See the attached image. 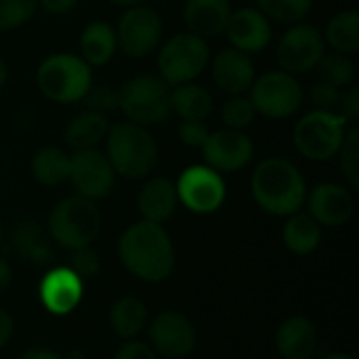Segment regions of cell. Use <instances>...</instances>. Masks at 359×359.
<instances>
[{
  "label": "cell",
  "mask_w": 359,
  "mask_h": 359,
  "mask_svg": "<svg viewBox=\"0 0 359 359\" xmlns=\"http://www.w3.org/2000/svg\"><path fill=\"white\" fill-rule=\"evenodd\" d=\"M118 257L128 273L149 284L164 282L175 269V246L168 231L143 219L124 229L118 240Z\"/></svg>",
  "instance_id": "1"
},
{
  "label": "cell",
  "mask_w": 359,
  "mask_h": 359,
  "mask_svg": "<svg viewBox=\"0 0 359 359\" xmlns=\"http://www.w3.org/2000/svg\"><path fill=\"white\" fill-rule=\"evenodd\" d=\"M250 194L263 212L271 217H290L305 206L307 183L297 164L273 156L255 166Z\"/></svg>",
  "instance_id": "2"
},
{
  "label": "cell",
  "mask_w": 359,
  "mask_h": 359,
  "mask_svg": "<svg viewBox=\"0 0 359 359\" xmlns=\"http://www.w3.org/2000/svg\"><path fill=\"white\" fill-rule=\"evenodd\" d=\"M103 151L116 177L130 181L147 179L160 162V147L156 137L149 133V128L128 120L109 124Z\"/></svg>",
  "instance_id": "3"
},
{
  "label": "cell",
  "mask_w": 359,
  "mask_h": 359,
  "mask_svg": "<svg viewBox=\"0 0 359 359\" xmlns=\"http://www.w3.org/2000/svg\"><path fill=\"white\" fill-rule=\"evenodd\" d=\"M93 84V67L74 53H53L36 67L40 95L59 105L80 103Z\"/></svg>",
  "instance_id": "4"
},
{
  "label": "cell",
  "mask_w": 359,
  "mask_h": 359,
  "mask_svg": "<svg viewBox=\"0 0 359 359\" xmlns=\"http://www.w3.org/2000/svg\"><path fill=\"white\" fill-rule=\"evenodd\" d=\"M101 210L97 202L82 196H69L57 202L48 215L46 231L55 244L67 250L90 246L101 231Z\"/></svg>",
  "instance_id": "5"
},
{
  "label": "cell",
  "mask_w": 359,
  "mask_h": 359,
  "mask_svg": "<svg viewBox=\"0 0 359 359\" xmlns=\"http://www.w3.org/2000/svg\"><path fill=\"white\" fill-rule=\"evenodd\" d=\"M118 109L124 120L145 128L164 124L170 116V86L154 74H139L118 88Z\"/></svg>",
  "instance_id": "6"
},
{
  "label": "cell",
  "mask_w": 359,
  "mask_h": 359,
  "mask_svg": "<svg viewBox=\"0 0 359 359\" xmlns=\"http://www.w3.org/2000/svg\"><path fill=\"white\" fill-rule=\"evenodd\" d=\"M210 44L191 32H179L158 46V76L168 84H185L198 80L210 63Z\"/></svg>",
  "instance_id": "7"
},
{
  "label": "cell",
  "mask_w": 359,
  "mask_h": 359,
  "mask_svg": "<svg viewBox=\"0 0 359 359\" xmlns=\"http://www.w3.org/2000/svg\"><path fill=\"white\" fill-rule=\"evenodd\" d=\"M349 126L351 124L339 111L309 109L297 120L292 143L303 158L324 162L339 154Z\"/></svg>",
  "instance_id": "8"
},
{
  "label": "cell",
  "mask_w": 359,
  "mask_h": 359,
  "mask_svg": "<svg viewBox=\"0 0 359 359\" xmlns=\"http://www.w3.org/2000/svg\"><path fill=\"white\" fill-rule=\"evenodd\" d=\"M248 97L257 109V116L267 120H288L301 109L305 88L297 76L278 67L257 76Z\"/></svg>",
  "instance_id": "9"
},
{
  "label": "cell",
  "mask_w": 359,
  "mask_h": 359,
  "mask_svg": "<svg viewBox=\"0 0 359 359\" xmlns=\"http://www.w3.org/2000/svg\"><path fill=\"white\" fill-rule=\"evenodd\" d=\"M328 50L324 34L309 21H299L286 27L276 42V61L280 69L301 76L318 67L322 55Z\"/></svg>",
  "instance_id": "10"
},
{
  "label": "cell",
  "mask_w": 359,
  "mask_h": 359,
  "mask_svg": "<svg viewBox=\"0 0 359 359\" xmlns=\"http://www.w3.org/2000/svg\"><path fill=\"white\" fill-rule=\"evenodd\" d=\"M114 29H116L118 50L124 53L128 59L149 57L154 50H158L164 38L162 17L156 8L147 4L124 8Z\"/></svg>",
  "instance_id": "11"
},
{
  "label": "cell",
  "mask_w": 359,
  "mask_h": 359,
  "mask_svg": "<svg viewBox=\"0 0 359 359\" xmlns=\"http://www.w3.org/2000/svg\"><path fill=\"white\" fill-rule=\"evenodd\" d=\"M175 189L179 204H183L187 210L196 215L217 212L227 198V185L223 175H219L206 164L187 166L179 175Z\"/></svg>",
  "instance_id": "12"
},
{
  "label": "cell",
  "mask_w": 359,
  "mask_h": 359,
  "mask_svg": "<svg viewBox=\"0 0 359 359\" xmlns=\"http://www.w3.org/2000/svg\"><path fill=\"white\" fill-rule=\"evenodd\" d=\"M67 183L74 187L76 196L99 202L114 191L116 172L103 149L99 147L80 149V151H72Z\"/></svg>",
  "instance_id": "13"
},
{
  "label": "cell",
  "mask_w": 359,
  "mask_h": 359,
  "mask_svg": "<svg viewBox=\"0 0 359 359\" xmlns=\"http://www.w3.org/2000/svg\"><path fill=\"white\" fill-rule=\"evenodd\" d=\"M200 149L204 164L219 175H233L246 168L255 158V141L246 135V130L233 128L210 130Z\"/></svg>",
  "instance_id": "14"
},
{
  "label": "cell",
  "mask_w": 359,
  "mask_h": 359,
  "mask_svg": "<svg viewBox=\"0 0 359 359\" xmlns=\"http://www.w3.org/2000/svg\"><path fill=\"white\" fill-rule=\"evenodd\" d=\"M149 347L168 359L187 358L196 349V328L181 311H162L149 324Z\"/></svg>",
  "instance_id": "15"
},
{
  "label": "cell",
  "mask_w": 359,
  "mask_h": 359,
  "mask_svg": "<svg viewBox=\"0 0 359 359\" xmlns=\"http://www.w3.org/2000/svg\"><path fill=\"white\" fill-rule=\"evenodd\" d=\"M223 34L227 36L229 46L257 55L263 53L273 40V21H269L257 6H242L231 11Z\"/></svg>",
  "instance_id": "16"
},
{
  "label": "cell",
  "mask_w": 359,
  "mask_h": 359,
  "mask_svg": "<svg viewBox=\"0 0 359 359\" xmlns=\"http://www.w3.org/2000/svg\"><path fill=\"white\" fill-rule=\"evenodd\" d=\"M309 217H313L322 227H343L351 221L355 212L353 189L341 183H320L307 191L305 200Z\"/></svg>",
  "instance_id": "17"
},
{
  "label": "cell",
  "mask_w": 359,
  "mask_h": 359,
  "mask_svg": "<svg viewBox=\"0 0 359 359\" xmlns=\"http://www.w3.org/2000/svg\"><path fill=\"white\" fill-rule=\"evenodd\" d=\"M208 67H210L212 82L227 97L246 95L257 78L252 55L242 53L233 46H225L215 57H210Z\"/></svg>",
  "instance_id": "18"
},
{
  "label": "cell",
  "mask_w": 359,
  "mask_h": 359,
  "mask_svg": "<svg viewBox=\"0 0 359 359\" xmlns=\"http://www.w3.org/2000/svg\"><path fill=\"white\" fill-rule=\"evenodd\" d=\"M40 303L53 316L72 313L84 294V280H80L69 267L50 269L38 286Z\"/></svg>",
  "instance_id": "19"
},
{
  "label": "cell",
  "mask_w": 359,
  "mask_h": 359,
  "mask_svg": "<svg viewBox=\"0 0 359 359\" xmlns=\"http://www.w3.org/2000/svg\"><path fill=\"white\" fill-rule=\"evenodd\" d=\"M179 206L175 181L168 177H149L137 194V210L143 221L164 225Z\"/></svg>",
  "instance_id": "20"
},
{
  "label": "cell",
  "mask_w": 359,
  "mask_h": 359,
  "mask_svg": "<svg viewBox=\"0 0 359 359\" xmlns=\"http://www.w3.org/2000/svg\"><path fill=\"white\" fill-rule=\"evenodd\" d=\"M231 11V0H185L183 21L187 32L210 40L225 32Z\"/></svg>",
  "instance_id": "21"
},
{
  "label": "cell",
  "mask_w": 359,
  "mask_h": 359,
  "mask_svg": "<svg viewBox=\"0 0 359 359\" xmlns=\"http://www.w3.org/2000/svg\"><path fill=\"white\" fill-rule=\"evenodd\" d=\"M276 347L284 359H311L318 349V328L309 318L292 316L276 330Z\"/></svg>",
  "instance_id": "22"
},
{
  "label": "cell",
  "mask_w": 359,
  "mask_h": 359,
  "mask_svg": "<svg viewBox=\"0 0 359 359\" xmlns=\"http://www.w3.org/2000/svg\"><path fill=\"white\" fill-rule=\"evenodd\" d=\"M80 57L90 65V67H103L107 65L114 55L118 53V40H116V29L111 23L103 19H95L84 25L80 32Z\"/></svg>",
  "instance_id": "23"
},
{
  "label": "cell",
  "mask_w": 359,
  "mask_h": 359,
  "mask_svg": "<svg viewBox=\"0 0 359 359\" xmlns=\"http://www.w3.org/2000/svg\"><path fill=\"white\" fill-rule=\"evenodd\" d=\"M109 130V120L105 114L82 109L76 116L69 118L63 130V141L72 151L90 149L97 147L101 141H105V135Z\"/></svg>",
  "instance_id": "24"
},
{
  "label": "cell",
  "mask_w": 359,
  "mask_h": 359,
  "mask_svg": "<svg viewBox=\"0 0 359 359\" xmlns=\"http://www.w3.org/2000/svg\"><path fill=\"white\" fill-rule=\"evenodd\" d=\"M72 154L57 145H44L34 151L29 160V172L42 187H59L69 179Z\"/></svg>",
  "instance_id": "25"
},
{
  "label": "cell",
  "mask_w": 359,
  "mask_h": 359,
  "mask_svg": "<svg viewBox=\"0 0 359 359\" xmlns=\"http://www.w3.org/2000/svg\"><path fill=\"white\" fill-rule=\"evenodd\" d=\"M170 109L181 120H206L215 109V97L196 80L177 84L170 86Z\"/></svg>",
  "instance_id": "26"
},
{
  "label": "cell",
  "mask_w": 359,
  "mask_h": 359,
  "mask_svg": "<svg viewBox=\"0 0 359 359\" xmlns=\"http://www.w3.org/2000/svg\"><path fill=\"white\" fill-rule=\"evenodd\" d=\"M15 250L34 265H48L53 261V240L38 221H21L13 229Z\"/></svg>",
  "instance_id": "27"
},
{
  "label": "cell",
  "mask_w": 359,
  "mask_h": 359,
  "mask_svg": "<svg viewBox=\"0 0 359 359\" xmlns=\"http://www.w3.org/2000/svg\"><path fill=\"white\" fill-rule=\"evenodd\" d=\"M286 219L288 221L282 231L284 246L297 257L313 255L322 244V225L313 217H309L307 212H301V210Z\"/></svg>",
  "instance_id": "28"
},
{
  "label": "cell",
  "mask_w": 359,
  "mask_h": 359,
  "mask_svg": "<svg viewBox=\"0 0 359 359\" xmlns=\"http://www.w3.org/2000/svg\"><path fill=\"white\" fill-rule=\"evenodd\" d=\"M322 34L330 50H337L349 57L355 55L359 50V11L343 8L334 13Z\"/></svg>",
  "instance_id": "29"
},
{
  "label": "cell",
  "mask_w": 359,
  "mask_h": 359,
  "mask_svg": "<svg viewBox=\"0 0 359 359\" xmlns=\"http://www.w3.org/2000/svg\"><path fill=\"white\" fill-rule=\"evenodd\" d=\"M147 324V307L137 297H122L109 309V326L124 341L137 339Z\"/></svg>",
  "instance_id": "30"
},
{
  "label": "cell",
  "mask_w": 359,
  "mask_h": 359,
  "mask_svg": "<svg viewBox=\"0 0 359 359\" xmlns=\"http://www.w3.org/2000/svg\"><path fill=\"white\" fill-rule=\"evenodd\" d=\"M318 76L320 82H326L330 86H337L345 90L355 82V63L349 55L337 53V50H326L318 63Z\"/></svg>",
  "instance_id": "31"
},
{
  "label": "cell",
  "mask_w": 359,
  "mask_h": 359,
  "mask_svg": "<svg viewBox=\"0 0 359 359\" xmlns=\"http://www.w3.org/2000/svg\"><path fill=\"white\" fill-rule=\"evenodd\" d=\"M316 0H255V6L269 19L282 25L305 21L313 11Z\"/></svg>",
  "instance_id": "32"
},
{
  "label": "cell",
  "mask_w": 359,
  "mask_h": 359,
  "mask_svg": "<svg viewBox=\"0 0 359 359\" xmlns=\"http://www.w3.org/2000/svg\"><path fill=\"white\" fill-rule=\"evenodd\" d=\"M257 118V109L248 95H231L221 105V122L225 128L246 130Z\"/></svg>",
  "instance_id": "33"
},
{
  "label": "cell",
  "mask_w": 359,
  "mask_h": 359,
  "mask_svg": "<svg viewBox=\"0 0 359 359\" xmlns=\"http://www.w3.org/2000/svg\"><path fill=\"white\" fill-rule=\"evenodd\" d=\"M339 166L347 185L355 191L359 189V126H349L343 145L339 149Z\"/></svg>",
  "instance_id": "34"
},
{
  "label": "cell",
  "mask_w": 359,
  "mask_h": 359,
  "mask_svg": "<svg viewBox=\"0 0 359 359\" xmlns=\"http://www.w3.org/2000/svg\"><path fill=\"white\" fill-rule=\"evenodd\" d=\"M38 11V0H0V32L23 27Z\"/></svg>",
  "instance_id": "35"
},
{
  "label": "cell",
  "mask_w": 359,
  "mask_h": 359,
  "mask_svg": "<svg viewBox=\"0 0 359 359\" xmlns=\"http://www.w3.org/2000/svg\"><path fill=\"white\" fill-rule=\"evenodd\" d=\"M72 261H69V269L80 278V280H88V278H95L101 269V259L97 255V250H93L90 246H84V248H76L72 250Z\"/></svg>",
  "instance_id": "36"
},
{
  "label": "cell",
  "mask_w": 359,
  "mask_h": 359,
  "mask_svg": "<svg viewBox=\"0 0 359 359\" xmlns=\"http://www.w3.org/2000/svg\"><path fill=\"white\" fill-rule=\"evenodd\" d=\"M82 103L86 105V109H93V111H99V114H105L107 111H114L118 109V88H111V86H90V90L86 93V97L82 99Z\"/></svg>",
  "instance_id": "37"
},
{
  "label": "cell",
  "mask_w": 359,
  "mask_h": 359,
  "mask_svg": "<svg viewBox=\"0 0 359 359\" xmlns=\"http://www.w3.org/2000/svg\"><path fill=\"white\" fill-rule=\"evenodd\" d=\"M341 95H343L341 88L330 86V84L320 82V80L309 90V99H311L313 109H324V111H339Z\"/></svg>",
  "instance_id": "38"
},
{
  "label": "cell",
  "mask_w": 359,
  "mask_h": 359,
  "mask_svg": "<svg viewBox=\"0 0 359 359\" xmlns=\"http://www.w3.org/2000/svg\"><path fill=\"white\" fill-rule=\"evenodd\" d=\"M210 128L206 124V120H181L179 128H177V137L185 147H196L200 149L204 145V141L208 139Z\"/></svg>",
  "instance_id": "39"
},
{
  "label": "cell",
  "mask_w": 359,
  "mask_h": 359,
  "mask_svg": "<svg viewBox=\"0 0 359 359\" xmlns=\"http://www.w3.org/2000/svg\"><path fill=\"white\" fill-rule=\"evenodd\" d=\"M339 114L351 124L355 126L359 120V86L353 82L351 86H347L341 95V103H339Z\"/></svg>",
  "instance_id": "40"
},
{
  "label": "cell",
  "mask_w": 359,
  "mask_h": 359,
  "mask_svg": "<svg viewBox=\"0 0 359 359\" xmlns=\"http://www.w3.org/2000/svg\"><path fill=\"white\" fill-rule=\"evenodd\" d=\"M114 359H158V355H156V351L149 345L133 339V341L124 343L118 349V353L114 355Z\"/></svg>",
  "instance_id": "41"
},
{
  "label": "cell",
  "mask_w": 359,
  "mask_h": 359,
  "mask_svg": "<svg viewBox=\"0 0 359 359\" xmlns=\"http://www.w3.org/2000/svg\"><path fill=\"white\" fill-rule=\"evenodd\" d=\"M80 4V0H38V8H42L48 15L55 17H63L69 15L72 11H76Z\"/></svg>",
  "instance_id": "42"
},
{
  "label": "cell",
  "mask_w": 359,
  "mask_h": 359,
  "mask_svg": "<svg viewBox=\"0 0 359 359\" xmlns=\"http://www.w3.org/2000/svg\"><path fill=\"white\" fill-rule=\"evenodd\" d=\"M13 332H15V320L4 307H0V349L11 341Z\"/></svg>",
  "instance_id": "43"
},
{
  "label": "cell",
  "mask_w": 359,
  "mask_h": 359,
  "mask_svg": "<svg viewBox=\"0 0 359 359\" xmlns=\"http://www.w3.org/2000/svg\"><path fill=\"white\" fill-rule=\"evenodd\" d=\"M19 359H63L57 351L53 349H46V347H34V349H27Z\"/></svg>",
  "instance_id": "44"
},
{
  "label": "cell",
  "mask_w": 359,
  "mask_h": 359,
  "mask_svg": "<svg viewBox=\"0 0 359 359\" xmlns=\"http://www.w3.org/2000/svg\"><path fill=\"white\" fill-rule=\"evenodd\" d=\"M11 278H13L11 265L4 259H0V294L11 286Z\"/></svg>",
  "instance_id": "45"
},
{
  "label": "cell",
  "mask_w": 359,
  "mask_h": 359,
  "mask_svg": "<svg viewBox=\"0 0 359 359\" xmlns=\"http://www.w3.org/2000/svg\"><path fill=\"white\" fill-rule=\"evenodd\" d=\"M6 82H8V65H6V61L0 57V90L6 86Z\"/></svg>",
  "instance_id": "46"
},
{
  "label": "cell",
  "mask_w": 359,
  "mask_h": 359,
  "mask_svg": "<svg viewBox=\"0 0 359 359\" xmlns=\"http://www.w3.org/2000/svg\"><path fill=\"white\" fill-rule=\"evenodd\" d=\"M111 4L116 6H122V8H128V6H137V4H145V0H109Z\"/></svg>",
  "instance_id": "47"
},
{
  "label": "cell",
  "mask_w": 359,
  "mask_h": 359,
  "mask_svg": "<svg viewBox=\"0 0 359 359\" xmlns=\"http://www.w3.org/2000/svg\"><path fill=\"white\" fill-rule=\"evenodd\" d=\"M324 359H355L353 355H349V353H330V355H326Z\"/></svg>",
  "instance_id": "48"
},
{
  "label": "cell",
  "mask_w": 359,
  "mask_h": 359,
  "mask_svg": "<svg viewBox=\"0 0 359 359\" xmlns=\"http://www.w3.org/2000/svg\"><path fill=\"white\" fill-rule=\"evenodd\" d=\"M2 236H4V231H2V223H0V244H2Z\"/></svg>",
  "instance_id": "49"
}]
</instances>
